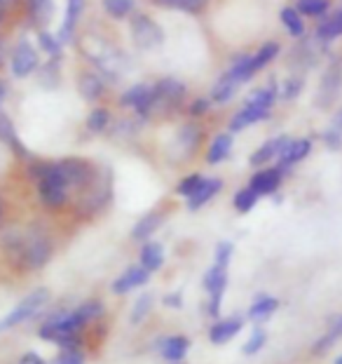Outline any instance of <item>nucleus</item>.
<instances>
[{
    "mask_svg": "<svg viewBox=\"0 0 342 364\" xmlns=\"http://www.w3.org/2000/svg\"><path fill=\"white\" fill-rule=\"evenodd\" d=\"M239 87H242V85L232 80L228 73H223L221 78L216 80L214 90H211V102H214V104H219V106L230 104L232 99H235L237 92H239Z\"/></svg>",
    "mask_w": 342,
    "mask_h": 364,
    "instance_id": "obj_32",
    "label": "nucleus"
},
{
    "mask_svg": "<svg viewBox=\"0 0 342 364\" xmlns=\"http://www.w3.org/2000/svg\"><path fill=\"white\" fill-rule=\"evenodd\" d=\"M5 17H7V12H5V10H0V26H3V21H5Z\"/></svg>",
    "mask_w": 342,
    "mask_h": 364,
    "instance_id": "obj_54",
    "label": "nucleus"
},
{
    "mask_svg": "<svg viewBox=\"0 0 342 364\" xmlns=\"http://www.w3.org/2000/svg\"><path fill=\"white\" fill-rule=\"evenodd\" d=\"M321 141H324V146L329 151H340L342 149V129L331 125L329 129L321 132Z\"/></svg>",
    "mask_w": 342,
    "mask_h": 364,
    "instance_id": "obj_47",
    "label": "nucleus"
},
{
    "mask_svg": "<svg viewBox=\"0 0 342 364\" xmlns=\"http://www.w3.org/2000/svg\"><path fill=\"white\" fill-rule=\"evenodd\" d=\"M331 125H333V127H338V129H342V106L338 108L336 113H333V118H331Z\"/></svg>",
    "mask_w": 342,
    "mask_h": 364,
    "instance_id": "obj_51",
    "label": "nucleus"
},
{
    "mask_svg": "<svg viewBox=\"0 0 342 364\" xmlns=\"http://www.w3.org/2000/svg\"><path fill=\"white\" fill-rule=\"evenodd\" d=\"M111 120H113L111 111H108L106 106H96V108H92V111H89L84 125H87V129L92 132V134H104V132L111 127Z\"/></svg>",
    "mask_w": 342,
    "mask_h": 364,
    "instance_id": "obj_36",
    "label": "nucleus"
},
{
    "mask_svg": "<svg viewBox=\"0 0 342 364\" xmlns=\"http://www.w3.org/2000/svg\"><path fill=\"white\" fill-rule=\"evenodd\" d=\"M340 87H342V66L340 64H329L326 68L321 85H319V92H316V106L319 108H329L336 97L340 95Z\"/></svg>",
    "mask_w": 342,
    "mask_h": 364,
    "instance_id": "obj_15",
    "label": "nucleus"
},
{
    "mask_svg": "<svg viewBox=\"0 0 342 364\" xmlns=\"http://www.w3.org/2000/svg\"><path fill=\"white\" fill-rule=\"evenodd\" d=\"M40 68V57H38L35 45L28 38H19L17 45L10 52V71L14 78H28Z\"/></svg>",
    "mask_w": 342,
    "mask_h": 364,
    "instance_id": "obj_9",
    "label": "nucleus"
},
{
    "mask_svg": "<svg viewBox=\"0 0 342 364\" xmlns=\"http://www.w3.org/2000/svg\"><path fill=\"white\" fill-rule=\"evenodd\" d=\"M120 104L124 108H131L138 120H148L155 113V95H153V85L148 82H136L129 90L122 92Z\"/></svg>",
    "mask_w": 342,
    "mask_h": 364,
    "instance_id": "obj_10",
    "label": "nucleus"
},
{
    "mask_svg": "<svg viewBox=\"0 0 342 364\" xmlns=\"http://www.w3.org/2000/svg\"><path fill=\"white\" fill-rule=\"evenodd\" d=\"M26 14L31 26L45 31L52 24L54 17V0H26Z\"/></svg>",
    "mask_w": 342,
    "mask_h": 364,
    "instance_id": "obj_28",
    "label": "nucleus"
},
{
    "mask_svg": "<svg viewBox=\"0 0 342 364\" xmlns=\"http://www.w3.org/2000/svg\"><path fill=\"white\" fill-rule=\"evenodd\" d=\"M181 364H183V362H181Z\"/></svg>",
    "mask_w": 342,
    "mask_h": 364,
    "instance_id": "obj_57",
    "label": "nucleus"
},
{
    "mask_svg": "<svg viewBox=\"0 0 342 364\" xmlns=\"http://www.w3.org/2000/svg\"><path fill=\"white\" fill-rule=\"evenodd\" d=\"M82 10H84V0H66V12H64V21L57 31L59 41L68 45L73 41L75 36V28H77V21L82 17Z\"/></svg>",
    "mask_w": 342,
    "mask_h": 364,
    "instance_id": "obj_23",
    "label": "nucleus"
},
{
    "mask_svg": "<svg viewBox=\"0 0 342 364\" xmlns=\"http://www.w3.org/2000/svg\"><path fill=\"white\" fill-rule=\"evenodd\" d=\"M50 364H87V355L82 348H61L50 360Z\"/></svg>",
    "mask_w": 342,
    "mask_h": 364,
    "instance_id": "obj_45",
    "label": "nucleus"
},
{
    "mask_svg": "<svg viewBox=\"0 0 342 364\" xmlns=\"http://www.w3.org/2000/svg\"><path fill=\"white\" fill-rule=\"evenodd\" d=\"M153 306H155V296L150 291H143L138 294V299L131 304V311H129V322L138 327V324H143L148 320V315L153 313Z\"/></svg>",
    "mask_w": 342,
    "mask_h": 364,
    "instance_id": "obj_35",
    "label": "nucleus"
},
{
    "mask_svg": "<svg viewBox=\"0 0 342 364\" xmlns=\"http://www.w3.org/2000/svg\"><path fill=\"white\" fill-rule=\"evenodd\" d=\"M38 82L43 90H57L61 85V59H50L38 68Z\"/></svg>",
    "mask_w": 342,
    "mask_h": 364,
    "instance_id": "obj_33",
    "label": "nucleus"
},
{
    "mask_svg": "<svg viewBox=\"0 0 342 364\" xmlns=\"http://www.w3.org/2000/svg\"><path fill=\"white\" fill-rule=\"evenodd\" d=\"M19 0H0V10H5V12H10L14 5H17Z\"/></svg>",
    "mask_w": 342,
    "mask_h": 364,
    "instance_id": "obj_52",
    "label": "nucleus"
},
{
    "mask_svg": "<svg viewBox=\"0 0 342 364\" xmlns=\"http://www.w3.org/2000/svg\"><path fill=\"white\" fill-rule=\"evenodd\" d=\"M258 200H260L258 193H255L251 186H244V188H239L235 193V198H232V207H235L239 214H248L255 205H258Z\"/></svg>",
    "mask_w": 342,
    "mask_h": 364,
    "instance_id": "obj_40",
    "label": "nucleus"
},
{
    "mask_svg": "<svg viewBox=\"0 0 342 364\" xmlns=\"http://www.w3.org/2000/svg\"><path fill=\"white\" fill-rule=\"evenodd\" d=\"M279 54H282V43H279V41L263 43L260 48L251 54V68H253V73L258 75L263 68H267L272 61L279 57Z\"/></svg>",
    "mask_w": 342,
    "mask_h": 364,
    "instance_id": "obj_31",
    "label": "nucleus"
},
{
    "mask_svg": "<svg viewBox=\"0 0 342 364\" xmlns=\"http://www.w3.org/2000/svg\"><path fill=\"white\" fill-rule=\"evenodd\" d=\"M162 304H165L167 308H171V311H181V308L185 306V296H183L181 289L167 291L165 296H162Z\"/></svg>",
    "mask_w": 342,
    "mask_h": 364,
    "instance_id": "obj_49",
    "label": "nucleus"
},
{
    "mask_svg": "<svg viewBox=\"0 0 342 364\" xmlns=\"http://www.w3.org/2000/svg\"><path fill=\"white\" fill-rule=\"evenodd\" d=\"M284 176H286V172L279 165H275V167L267 165V167L255 169V172L251 174V179H248V186H251L260 198H270L282 188Z\"/></svg>",
    "mask_w": 342,
    "mask_h": 364,
    "instance_id": "obj_12",
    "label": "nucleus"
},
{
    "mask_svg": "<svg viewBox=\"0 0 342 364\" xmlns=\"http://www.w3.org/2000/svg\"><path fill=\"white\" fill-rule=\"evenodd\" d=\"M160 7L167 10H178V12H188V14H199L206 7V0H155Z\"/></svg>",
    "mask_w": 342,
    "mask_h": 364,
    "instance_id": "obj_42",
    "label": "nucleus"
},
{
    "mask_svg": "<svg viewBox=\"0 0 342 364\" xmlns=\"http://www.w3.org/2000/svg\"><path fill=\"white\" fill-rule=\"evenodd\" d=\"M277 308H279V299L270 296V294H258V296L251 301V306H248L246 317L251 322H265L277 313Z\"/></svg>",
    "mask_w": 342,
    "mask_h": 364,
    "instance_id": "obj_30",
    "label": "nucleus"
},
{
    "mask_svg": "<svg viewBox=\"0 0 342 364\" xmlns=\"http://www.w3.org/2000/svg\"><path fill=\"white\" fill-rule=\"evenodd\" d=\"M3 214H5V205H3V200H0V221H3Z\"/></svg>",
    "mask_w": 342,
    "mask_h": 364,
    "instance_id": "obj_55",
    "label": "nucleus"
},
{
    "mask_svg": "<svg viewBox=\"0 0 342 364\" xmlns=\"http://www.w3.org/2000/svg\"><path fill=\"white\" fill-rule=\"evenodd\" d=\"M101 5H104V12L113 19L134 17L136 10V0H101Z\"/></svg>",
    "mask_w": 342,
    "mask_h": 364,
    "instance_id": "obj_37",
    "label": "nucleus"
},
{
    "mask_svg": "<svg viewBox=\"0 0 342 364\" xmlns=\"http://www.w3.org/2000/svg\"><path fill=\"white\" fill-rule=\"evenodd\" d=\"M202 136H204V132H202V127L197 125V122H192V120L178 127L174 139H176V146H178V151H181V156H185V160H188L192 153L199 149Z\"/></svg>",
    "mask_w": 342,
    "mask_h": 364,
    "instance_id": "obj_21",
    "label": "nucleus"
},
{
    "mask_svg": "<svg viewBox=\"0 0 342 364\" xmlns=\"http://www.w3.org/2000/svg\"><path fill=\"white\" fill-rule=\"evenodd\" d=\"M211 97H197L192 99V102L188 104V113L190 118H204V115L209 113V108H211Z\"/></svg>",
    "mask_w": 342,
    "mask_h": 364,
    "instance_id": "obj_48",
    "label": "nucleus"
},
{
    "mask_svg": "<svg viewBox=\"0 0 342 364\" xmlns=\"http://www.w3.org/2000/svg\"><path fill=\"white\" fill-rule=\"evenodd\" d=\"M293 5L305 19H324L333 10V0H295Z\"/></svg>",
    "mask_w": 342,
    "mask_h": 364,
    "instance_id": "obj_34",
    "label": "nucleus"
},
{
    "mask_svg": "<svg viewBox=\"0 0 342 364\" xmlns=\"http://www.w3.org/2000/svg\"><path fill=\"white\" fill-rule=\"evenodd\" d=\"M150 277H153V273L150 270H145L141 263H131V266L124 268L122 273L111 282V291L115 294V296H127V294L145 287L148 282H150Z\"/></svg>",
    "mask_w": 342,
    "mask_h": 364,
    "instance_id": "obj_11",
    "label": "nucleus"
},
{
    "mask_svg": "<svg viewBox=\"0 0 342 364\" xmlns=\"http://www.w3.org/2000/svg\"><path fill=\"white\" fill-rule=\"evenodd\" d=\"M232 254H235V245H232L230 240H223V242L216 245V250H214V263L216 266L230 268Z\"/></svg>",
    "mask_w": 342,
    "mask_h": 364,
    "instance_id": "obj_46",
    "label": "nucleus"
},
{
    "mask_svg": "<svg viewBox=\"0 0 342 364\" xmlns=\"http://www.w3.org/2000/svg\"><path fill=\"white\" fill-rule=\"evenodd\" d=\"M77 92L84 102H99L106 95V78H101L96 71H82L77 75Z\"/></svg>",
    "mask_w": 342,
    "mask_h": 364,
    "instance_id": "obj_25",
    "label": "nucleus"
},
{
    "mask_svg": "<svg viewBox=\"0 0 342 364\" xmlns=\"http://www.w3.org/2000/svg\"><path fill=\"white\" fill-rule=\"evenodd\" d=\"M340 338H342V315H340V317H336V320L331 322L329 334H324L321 338L316 341L314 348H312V353H314V355H324L326 350H331V348L336 346Z\"/></svg>",
    "mask_w": 342,
    "mask_h": 364,
    "instance_id": "obj_39",
    "label": "nucleus"
},
{
    "mask_svg": "<svg viewBox=\"0 0 342 364\" xmlns=\"http://www.w3.org/2000/svg\"><path fill=\"white\" fill-rule=\"evenodd\" d=\"M291 136L289 134H279V136H272L267 139L265 144H260L258 149H255L251 153V158H248V165L260 169V167H267L272 160H277L279 156H282V151L289 146Z\"/></svg>",
    "mask_w": 342,
    "mask_h": 364,
    "instance_id": "obj_16",
    "label": "nucleus"
},
{
    "mask_svg": "<svg viewBox=\"0 0 342 364\" xmlns=\"http://www.w3.org/2000/svg\"><path fill=\"white\" fill-rule=\"evenodd\" d=\"M302 90H305V78H302V73H293L284 82H279V99L282 102H295L302 95Z\"/></svg>",
    "mask_w": 342,
    "mask_h": 364,
    "instance_id": "obj_38",
    "label": "nucleus"
},
{
    "mask_svg": "<svg viewBox=\"0 0 342 364\" xmlns=\"http://www.w3.org/2000/svg\"><path fill=\"white\" fill-rule=\"evenodd\" d=\"M223 186L225 183H223L221 176H204V181H202L199 188L185 200V205H188L190 212H199L202 207H206L216 196H219V193L223 191Z\"/></svg>",
    "mask_w": 342,
    "mask_h": 364,
    "instance_id": "obj_20",
    "label": "nucleus"
},
{
    "mask_svg": "<svg viewBox=\"0 0 342 364\" xmlns=\"http://www.w3.org/2000/svg\"><path fill=\"white\" fill-rule=\"evenodd\" d=\"M153 95H155V111H176L181 108L185 97H188V87L185 82L176 78H160L153 85Z\"/></svg>",
    "mask_w": 342,
    "mask_h": 364,
    "instance_id": "obj_8",
    "label": "nucleus"
},
{
    "mask_svg": "<svg viewBox=\"0 0 342 364\" xmlns=\"http://www.w3.org/2000/svg\"><path fill=\"white\" fill-rule=\"evenodd\" d=\"M28 176L35 183L38 200L50 212H61L68 203H71V186L64 174L59 160H33L31 158Z\"/></svg>",
    "mask_w": 342,
    "mask_h": 364,
    "instance_id": "obj_3",
    "label": "nucleus"
},
{
    "mask_svg": "<svg viewBox=\"0 0 342 364\" xmlns=\"http://www.w3.org/2000/svg\"><path fill=\"white\" fill-rule=\"evenodd\" d=\"M336 364H342V358H338V360H336Z\"/></svg>",
    "mask_w": 342,
    "mask_h": 364,
    "instance_id": "obj_56",
    "label": "nucleus"
},
{
    "mask_svg": "<svg viewBox=\"0 0 342 364\" xmlns=\"http://www.w3.org/2000/svg\"><path fill=\"white\" fill-rule=\"evenodd\" d=\"M14 364H50V362H45V358L38 350H26L24 355H19V360Z\"/></svg>",
    "mask_w": 342,
    "mask_h": 364,
    "instance_id": "obj_50",
    "label": "nucleus"
},
{
    "mask_svg": "<svg viewBox=\"0 0 342 364\" xmlns=\"http://www.w3.org/2000/svg\"><path fill=\"white\" fill-rule=\"evenodd\" d=\"M279 21H282L286 33L295 38V41H302V38L307 36V21L295 5H284L282 10H279Z\"/></svg>",
    "mask_w": 342,
    "mask_h": 364,
    "instance_id": "obj_27",
    "label": "nucleus"
},
{
    "mask_svg": "<svg viewBox=\"0 0 342 364\" xmlns=\"http://www.w3.org/2000/svg\"><path fill=\"white\" fill-rule=\"evenodd\" d=\"M265 343H267V331L255 327L251 331V336L246 338V343L242 346V353L246 355V358H253V355H258L263 348H265Z\"/></svg>",
    "mask_w": 342,
    "mask_h": 364,
    "instance_id": "obj_43",
    "label": "nucleus"
},
{
    "mask_svg": "<svg viewBox=\"0 0 342 364\" xmlns=\"http://www.w3.org/2000/svg\"><path fill=\"white\" fill-rule=\"evenodd\" d=\"M190 348H192V338L188 334H169V336H162L158 341V353L167 364L185 362Z\"/></svg>",
    "mask_w": 342,
    "mask_h": 364,
    "instance_id": "obj_14",
    "label": "nucleus"
},
{
    "mask_svg": "<svg viewBox=\"0 0 342 364\" xmlns=\"http://www.w3.org/2000/svg\"><path fill=\"white\" fill-rule=\"evenodd\" d=\"M50 301H52L50 289H45V287H35L33 291H28L24 299L17 301V306H14L10 313L0 317V334H5V331H10L14 327H21V324L40 317L45 308L50 306Z\"/></svg>",
    "mask_w": 342,
    "mask_h": 364,
    "instance_id": "obj_5",
    "label": "nucleus"
},
{
    "mask_svg": "<svg viewBox=\"0 0 342 364\" xmlns=\"http://www.w3.org/2000/svg\"><path fill=\"white\" fill-rule=\"evenodd\" d=\"M3 247L10 257V263H14L24 273H35L43 270L54 257V240L48 230L31 226L28 230H14L5 235Z\"/></svg>",
    "mask_w": 342,
    "mask_h": 364,
    "instance_id": "obj_2",
    "label": "nucleus"
},
{
    "mask_svg": "<svg viewBox=\"0 0 342 364\" xmlns=\"http://www.w3.org/2000/svg\"><path fill=\"white\" fill-rule=\"evenodd\" d=\"M38 45L45 54H50V59H61V54H64V43L50 31H38Z\"/></svg>",
    "mask_w": 342,
    "mask_h": 364,
    "instance_id": "obj_41",
    "label": "nucleus"
},
{
    "mask_svg": "<svg viewBox=\"0 0 342 364\" xmlns=\"http://www.w3.org/2000/svg\"><path fill=\"white\" fill-rule=\"evenodd\" d=\"M162 223H165V214H162L160 209H153V212L143 214L141 219L134 223V228H131V240H136V242H148V240H153V235L162 228Z\"/></svg>",
    "mask_w": 342,
    "mask_h": 364,
    "instance_id": "obj_24",
    "label": "nucleus"
},
{
    "mask_svg": "<svg viewBox=\"0 0 342 364\" xmlns=\"http://www.w3.org/2000/svg\"><path fill=\"white\" fill-rule=\"evenodd\" d=\"M246 324L244 315H230V317H219L211 327H209V343L211 346H228L232 338L242 334Z\"/></svg>",
    "mask_w": 342,
    "mask_h": 364,
    "instance_id": "obj_13",
    "label": "nucleus"
},
{
    "mask_svg": "<svg viewBox=\"0 0 342 364\" xmlns=\"http://www.w3.org/2000/svg\"><path fill=\"white\" fill-rule=\"evenodd\" d=\"M232 149H235V136H232V132H221V134H216L211 139L204 160L209 165H221V162H225L232 156Z\"/></svg>",
    "mask_w": 342,
    "mask_h": 364,
    "instance_id": "obj_26",
    "label": "nucleus"
},
{
    "mask_svg": "<svg viewBox=\"0 0 342 364\" xmlns=\"http://www.w3.org/2000/svg\"><path fill=\"white\" fill-rule=\"evenodd\" d=\"M204 176L206 174H199V172H192V174H185L181 181L176 183V196L178 198H183V200H188L192 193H195L199 188V183L204 181Z\"/></svg>",
    "mask_w": 342,
    "mask_h": 364,
    "instance_id": "obj_44",
    "label": "nucleus"
},
{
    "mask_svg": "<svg viewBox=\"0 0 342 364\" xmlns=\"http://www.w3.org/2000/svg\"><path fill=\"white\" fill-rule=\"evenodd\" d=\"M129 31H131V41L141 50H158L165 43V31L145 12H138L131 17Z\"/></svg>",
    "mask_w": 342,
    "mask_h": 364,
    "instance_id": "obj_7",
    "label": "nucleus"
},
{
    "mask_svg": "<svg viewBox=\"0 0 342 364\" xmlns=\"http://www.w3.org/2000/svg\"><path fill=\"white\" fill-rule=\"evenodd\" d=\"M228 282H230V275H228V268L223 266H216L211 263L204 275H202V287L206 291V315L219 320L221 317V308H223V299H225V291H228Z\"/></svg>",
    "mask_w": 342,
    "mask_h": 364,
    "instance_id": "obj_6",
    "label": "nucleus"
},
{
    "mask_svg": "<svg viewBox=\"0 0 342 364\" xmlns=\"http://www.w3.org/2000/svg\"><path fill=\"white\" fill-rule=\"evenodd\" d=\"M338 38H342V5L333 7L324 19H319V24L314 28V41L319 45H324V48L336 43Z\"/></svg>",
    "mask_w": 342,
    "mask_h": 364,
    "instance_id": "obj_19",
    "label": "nucleus"
},
{
    "mask_svg": "<svg viewBox=\"0 0 342 364\" xmlns=\"http://www.w3.org/2000/svg\"><path fill=\"white\" fill-rule=\"evenodd\" d=\"M106 315V304L101 299H84L71 308H57L38 324V336L45 343L61 348H82L84 331Z\"/></svg>",
    "mask_w": 342,
    "mask_h": 364,
    "instance_id": "obj_1",
    "label": "nucleus"
},
{
    "mask_svg": "<svg viewBox=\"0 0 342 364\" xmlns=\"http://www.w3.org/2000/svg\"><path fill=\"white\" fill-rule=\"evenodd\" d=\"M309 153H312V139L309 136H298V139H293L291 136V141L289 146L282 151V156L277 158V165L284 169L286 174L291 172V167L295 165H300L302 160H305Z\"/></svg>",
    "mask_w": 342,
    "mask_h": 364,
    "instance_id": "obj_18",
    "label": "nucleus"
},
{
    "mask_svg": "<svg viewBox=\"0 0 342 364\" xmlns=\"http://www.w3.org/2000/svg\"><path fill=\"white\" fill-rule=\"evenodd\" d=\"M0 144H5L7 149H10V151L14 153V156L31 160L28 149H26L24 144H21V139H19V134H17V129H14L12 118L3 111V108H0Z\"/></svg>",
    "mask_w": 342,
    "mask_h": 364,
    "instance_id": "obj_22",
    "label": "nucleus"
},
{
    "mask_svg": "<svg viewBox=\"0 0 342 364\" xmlns=\"http://www.w3.org/2000/svg\"><path fill=\"white\" fill-rule=\"evenodd\" d=\"M138 263L150 270V273H158V270L165 266V247L158 240H148L141 242V252H138Z\"/></svg>",
    "mask_w": 342,
    "mask_h": 364,
    "instance_id": "obj_29",
    "label": "nucleus"
},
{
    "mask_svg": "<svg viewBox=\"0 0 342 364\" xmlns=\"http://www.w3.org/2000/svg\"><path fill=\"white\" fill-rule=\"evenodd\" d=\"M272 115V111H267V108H260V106H253V104H242V108H237L235 113H232V118L228 122V127L232 134H237V132H244L248 127L258 125V122L267 120Z\"/></svg>",
    "mask_w": 342,
    "mask_h": 364,
    "instance_id": "obj_17",
    "label": "nucleus"
},
{
    "mask_svg": "<svg viewBox=\"0 0 342 364\" xmlns=\"http://www.w3.org/2000/svg\"><path fill=\"white\" fill-rule=\"evenodd\" d=\"M80 50L94 64L96 71L104 73L106 80H118L122 68L127 66L124 54L118 48H113V43H108L99 36H84L80 41Z\"/></svg>",
    "mask_w": 342,
    "mask_h": 364,
    "instance_id": "obj_4",
    "label": "nucleus"
},
{
    "mask_svg": "<svg viewBox=\"0 0 342 364\" xmlns=\"http://www.w3.org/2000/svg\"><path fill=\"white\" fill-rule=\"evenodd\" d=\"M5 95H7V85H5V80H0V108H3V99H5Z\"/></svg>",
    "mask_w": 342,
    "mask_h": 364,
    "instance_id": "obj_53",
    "label": "nucleus"
}]
</instances>
